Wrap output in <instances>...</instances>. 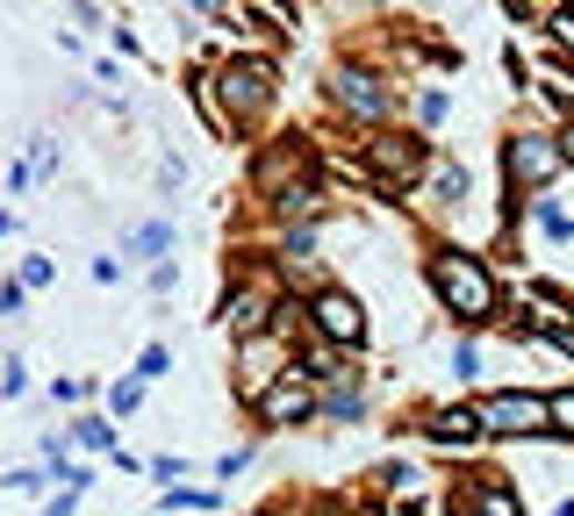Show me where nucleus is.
<instances>
[{
  "mask_svg": "<svg viewBox=\"0 0 574 516\" xmlns=\"http://www.w3.org/2000/svg\"><path fill=\"white\" fill-rule=\"evenodd\" d=\"M474 416H481V431H495V437H532V431H546V423H553L539 394H489Z\"/></svg>",
  "mask_w": 574,
  "mask_h": 516,
  "instance_id": "obj_4",
  "label": "nucleus"
},
{
  "mask_svg": "<svg viewBox=\"0 0 574 516\" xmlns=\"http://www.w3.org/2000/svg\"><path fill=\"white\" fill-rule=\"evenodd\" d=\"M338 101H345V109H352V115H373V123H381V115H388V94H381V86L367 80V72H338Z\"/></svg>",
  "mask_w": 574,
  "mask_h": 516,
  "instance_id": "obj_9",
  "label": "nucleus"
},
{
  "mask_svg": "<svg viewBox=\"0 0 574 516\" xmlns=\"http://www.w3.org/2000/svg\"><path fill=\"white\" fill-rule=\"evenodd\" d=\"M431 280H438V295H445L452 316H467V323H489V316H495V280H489L481 258L452 251V258H438V266H431Z\"/></svg>",
  "mask_w": 574,
  "mask_h": 516,
  "instance_id": "obj_1",
  "label": "nucleus"
},
{
  "mask_svg": "<svg viewBox=\"0 0 574 516\" xmlns=\"http://www.w3.org/2000/svg\"><path fill=\"white\" fill-rule=\"evenodd\" d=\"M72 509H80V495H58V503L43 509V516H72Z\"/></svg>",
  "mask_w": 574,
  "mask_h": 516,
  "instance_id": "obj_21",
  "label": "nucleus"
},
{
  "mask_svg": "<svg viewBox=\"0 0 574 516\" xmlns=\"http://www.w3.org/2000/svg\"><path fill=\"white\" fill-rule=\"evenodd\" d=\"M309 409H316V394L301 388V381H295V388H266V394H259V416L274 423V431H280V423H301Z\"/></svg>",
  "mask_w": 574,
  "mask_h": 516,
  "instance_id": "obj_8",
  "label": "nucleus"
},
{
  "mask_svg": "<svg viewBox=\"0 0 574 516\" xmlns=\"http://www.w3.org/2000/svg\"><path fill=\"white\" fill-rule=\"evenodd\" d=\"M316 330H324V338L330 344H359V338H367V309H359V301L352 295H345V287H330V295H316Z\"/></svg>",
  "mask_w": 574,
  "mask_h": 516,
  "instance_id": "obj_5",
  "label": "nucleus"
},
{
  "mask_svg": "<svg viewBox=\"0 0 574 516\" xmlns=\"http://www.w3.org/2000/svg\"><path fill=\"white\" fill-rule=\"evenodd\" d=\"M266 101H274V65L245 58V65H223L216 72V123L223 130H237L245 115H259Z\"/></svg>",
  "mask_w": 574,
  "mask_h": 516,
  "instance_id": "obj_2",
  "label": "nucleus"
},
{
  "mask_svg": "<svg viewBox=\"0 0 574 516\" xmlns=\"http://www.w3.org/2000/svg\"><path fill=\"white\" fill-rule=\"evenodd\" d=\"M438 194H445V202H467V165H438Z\"/></svg>",
  "mask_w": 574,
  "mask_h": 516,
  "instance_id": "obj_16",
  "label": "nucleus"
},
{
  "mask_svg": "<svg viewBox=\"0 0 574 516\" xmlns=\"http://www.w3.org/2000/svg\"><path fill=\"white\" fill-rule=\"evenodd\" d=\"M503 165H510V179H517V187H546V179L561 173V136L517 130V136H510V151H503Z\"/></svg>",
  "mask_w": 574,
  "mask_h": 516,
  "instance_id": "obj_3",
  "label": "nucleus"
},
{
  "mask_svg": "<svg viewBox=\"0 0 574 516\" xmlns=\"http://www.w3.org/2000/svg\"><path fill=\"white\" fill-rule=\"evenodd\" d=\"M266 309H274V287L252 280V287H237V295L223 301V323H230L237 338H259V330H266Z\"/></svg>",
  "mask_w": 574,
  "mask_h": 516,
  "instance_id": "obj_7",
  "label": "nucleus"
},
{
  "mask_svg": "<svg viewBox=\"0 0 574 516\" xmlns=\"http://www.w3.org/2000/svg\"><path fill=\"white\" fill-rule=\"evenodd\" d=\"M431 437H438V445H474V437H481V416H474V409H438V416H431Z\"/></svg>",
  "mask_w": 574,
  "mask_h": 516,
  "instance_id": "obj_10",
  "label": "nucleus"
},
{
  "mask_svg": "<svg viewBox=\"0 0 574 516\" xmlns=\"http://www.w3.org/2000/svg\"><path fill=\"white\" fill-rule=\"evenodd\" d=\"M539 237H546V245H574V216L553 208V202H539Z\"/></svg>",
  "mask_w": 574,
  "mask_h": 516,
  "instance_id": "obj_11",
  "label": "nucleus"
},
{
  "mask_svg": "<svg viewBox=\"0 0 574 516\" xmlns=\"http://www.w3.org/2000/svg\"><path fill=\"white\" fill-rule=\"evenodd\" d=\"M474 516H524V509H517V495H510V488H481L474 495Z\"/></svg>",
  "mask_w": 574,
  "mask_h": 516,
  "instance_id": "obj_13",
  "label": "nucleus"
},
{
  "mask_svg": "<svg viewBox=\"0 0 574 516\" xmlns=\"http://www.w3.org/2000/svg\"><path fill=\"white\" fill-rule=\"evenodd\" d=\"M165 509H223L216 488H165Z\"/></svg>",
  "mask_w": 574,
  "mask_h": 516,
  "instance_id": "obj_12",
  "label": "nucleus"
},
{
  "mask_svg": "<svg viewBox=\"0 0 574 516\" xmlns=\"http://www.w3.org/2000/svg\"><path fill=\"white\" fill-rule=\"evenodd\" d=\"M546 22H553V37H561V43H574V8H553Z\"/></svg>",
  "mask_w": 574,
  "mask_h": 516,
  "instance_id": "obj_20",
  "label": "nucleus"
},
{
  "mask_svg": "<svg viewBox=\"0 0 574 516\" xmlns=\"http://www.w3.org/2000/svg\"><path fill=\"white\" fill-rule=\"evenodd\" d=\"M367 158H373L381 179H417L424 173V136H373Z\"/></svg>",
  "mask_w": 574,
  "mask_h": 516,
  "instance_id": "obj_6",
  "label": "nucleus"
},
{
  "mask_svg": "<svg viewBox=\"0 0 574 516\" xmlns=\"http://www.w3.org/2000/svg\"><path fill=\"white\" fill-rule=\"evenodd\" d=\"M165 245H173V223H151V230L130 237V258H151V251H165Z\"/></svg>",
  "mask_w": 574,
  "mask_h": 516,
  "instance_id": "obj_14",
  "label": "nucleus"
},
{
  "mask_svg": "<svg viewBox=\"0 0 574 516\" xmlns=\"http://www.w3.org/2000/svg\"><path fill=\"white\" fill-rule=\"evenodd\" d=\"M109 402H115V416H130V409H137V402H144V388H137V381H123V388H115V394H109Z\"/></svg>",
  "mask_w": 574,
  "mask_h": 516,
  "instance_id": "obj_18",
  "label": "nucleus"
},
{
  "mask_svg": "<svg viewBox=\"0 0 574 516\" xmlns=\"http://www.w3.org/2000/svg\"><path fill=\"white\" fill-rule=\"evenodd\" d=\"M72 431H80V445H94V452H109V445H115V431H109V423H101V416L72 423Z\"/></svg>",
  "mask_w": 574,
  "mask_h": 516,
  "instance_id": "obj_17",
  "label": "nucleus"
},
{
  "mask_svg": "<svg viewBox=\"0 0 574 516\" xmlns=\"http://www.w3.org/2000/svg\"><path fill=\"white\" fill-rule=\"evenodd\" d=\"M546 416L561 423V431H574V394H553V402H546Z\"/></svg>",
  "mask_w": 574,
  "mask_h": 516,
  "instance_id": "obj_19",
  "label": "nucleus"
},
{
  "mask_svg": "<svg viewBox=\"0 0 574 516\" xmlns=\"http://www.w3.org/2000/svg\"><path fill=\"white\" fill-rule=\"evenodd\" d=\"M165 367H173V352H165V344H144V359H137V388H144V381H165Z\"/></svg>",
  "mask_w": 574,
  "mask_h": 516,
  "instance_id": "obj_15",
  "label": "nucleus"
},
{
  "mask_svg": "<svg viewBox=\"0 0 574 516\" xmlns=\"http://www.w3.org/2000/svg\"><path fill=\"white\" fill-rule=\"evenodd\" d=\"M561 165H574V130H567V136H561Z\"/></svg>",
  "mask_w": 574,
  "mask_h": 516,
  "instance_id": "obj_22",
  "label": "nucleus"
}]
</instances>
